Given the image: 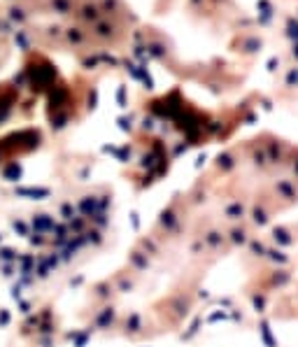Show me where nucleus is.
<instances>
[{"mask_svg": "<svg viewBox=\"0 0 298 347\" xmlns=\"http://www.w3.org/2000/svg\"><path fill=\"white\" fill-rule=\"evenodd\" d=\"M219 319H228L226 312H212V315L207 317V322H219Z\"/></svg>", "mask_w": 298, "mask_h": 347, "instance_id": "f8f14e48", "label": "nucleus"}, {"mask_svg": "<svg viewBox=\"0 0 298 347\" xmlns=\"http://www.w3.org/2000/svg\"><path fill=\"white\" fill-rule=\"evenodd\" d=\"M289 280H291V273L289 270H282V268H277L273 275H270V286H284V284H289Z\"/></svg>", "mask_w": 298, "mask_h": 347, "instance_id": "423d86ee", "label": "nucleus"}, {"mask_svg": "<svg viewBox=\"0 0 298 347\" xmlns=\"http://www.w3.org/2000/svg\"><path fill=\"white\" fill-rule=\"evenodd\" d=\"M252 308L256 310V315L266 312V296L263 294H252Z\"/></svg>", "mask_w": 298, "mask_h": 347, "instance_id": "9b49d317", "label": "nucleus"}, {"mask_svg": "<svg viewBox=\"0 0 298 347\" xmlns=\"http://www.w3.org/2000/svg\"><path fill=\"white\" fill-rule=\"evenodd\" d=\"M203 240H205V245L210 250H217V247H221V245L226 243V236L221 231H210L203 236Z\"/></svg>", "mask_w": 298, "mask_h": 347, "instance_id": "20e7f679", "label": "nucleus"}, {"mask_svg": "<svg viewBox=\"0 0 298 347\" xmlns=\"http://www.w3.org/2000/svg\"><path fill=\"white\" fill-rule=\"evenodd\" d=\"M228 240H231L233 245H237V247L247 245V240H250V236H247V228H245V226H235V228H231V233H228Z\"/></svg>", "mask_w": 298, "mask_h": 347, "instance_id": "7ed1b4c3", "label": "nucleus"}, {"mask_svg": "<svg viewBox=\"0 0 298 347\" xmlns=\"http://www.w3.org/2000/svg\"><path fill=\"white\" fill-rule=\"evenodd\" d=\"M233 301L231 299H219V305H224V308H231Z\"/></svg>", "mask_w": 298, "mask_h": 347, "instance_id": "ddd939ff", "label": "nucleus"}, {"mask_svg": "<svg viewBox=\"0 0 298 347\" xmlns=\"http://www.w3.org/2000/svg\"><path fill=\"white\" fill-rule=\"evenodd\" d=\"M275 189L280 191V194L284 196L286 201H296V198H298L296 189H293V184L289 182V180H282V182H277V187H275Z\"/></svg>", "mask_w": 298, "mask_h": 347, "instance_id": "0eeeda50", "label": "nucleus"}, {"mask_svg": "<svg viewBox=\"0 0 298 347\" xmlns=\"http://www.w3.org/2000/svg\"><path fill=\"white\" fill-rule=\"evenodd\" d=\"M247 245H250V252H252L254 256H261V259H266L268 247L261 243V240H256V238H252V240H247Z\"/></svg>", "mask_w": 298, "mask_h": 347, "instance_id": "9d476101", "label": "nucleus"}, {"mask_svg": "<svg viewBox=\"0 0 298 347\" xmlns=\"http://www.w3.org/2000/svg\"><path fill=\"white\" fill-rule=\"evenodd\" d=\"M252 221H254V224L261 228V226H266L268 221H270V217L266 214V210H263V207L254 205V210H252Z\"/></svg>", "mask_w": 298, "mask_h": 347, "instance_id": "1a4fd4ad", "label": "nucleus"}, {"mask_svg": "<svg viewBox=\"0 0 298 347\" xmlns=\"http://www.w3.org/2000/svg\"><path fill=\"white\" fill-rule=\"evenodd\" d=\"M224 214L228 217V219H243V217H245V205H243V201H233L231 205H226V207H224Z\"/></svg>", "mask_w": 298, "mask_h": 347, "instance_id": "39448f33", "label": "nucleus"}, {"mask_svg": "<svg viewBox=\"0 0 298 347\" xmlns=\"http://www.w3.org/2000/svg\"><path fill=\"white\" fill-rule=\"evenodd\" d=\"M266 259H268V261H273L275 266H286V263L291 261V259H289V254H284L282 250H268L266 252Z\"/></svg>", "mask_w": 298, "mask_h": 347, "instance_id": "6e6552de", "label": "nucleus"}, {"mask_svg": "<svg viewBox=\"0 0 298 347\" xmlns=\"http://www.w3.org/2000/svg\"><path fill=\"white\" fill-rule=\"evenodd\" d=\"M270 236H273V240L277 243V247H289V245H293V236H291V231H286L284 226H273V231H270Z\"/></svg>", "mask_w": 298, "mask_h": 347, "instance_id": "f257e3e1", "label": "nucleus"}, {"mask_svg": "<svg viewBox=\"0 0 298 347\" xmlns=\"http://www.w3.org/2000/svg\"><path fill=\"white\" fill-rule=\"evenodd\" d=\"M259 335H261V340L266 347H277V340H275L273 329H270V322H268V319H261V322H259Z\"/></svg>", "mask_w": 298, "mask_h": 347, "instance_id": "f03ea898", "label": "nucleus"}]
</instances>
